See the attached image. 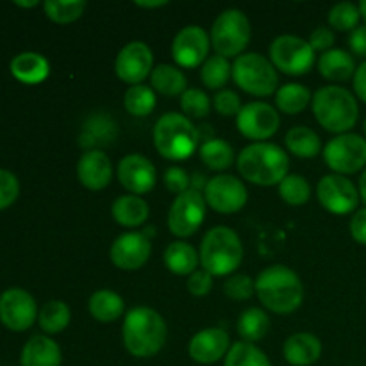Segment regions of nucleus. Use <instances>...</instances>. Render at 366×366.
<instances>
[{"label":"nucleus","mask_w":366,"mask_h":366,"mask_svg":"<svg viewBox=\"0 0 366 366\" xmlns=\"http://www.w3.org/2000/svg\"><path fill=\"white\" fill-rule=\"evenodd\" d=\"M181 109L189 120L192 118H206L211 111V100L202 89L188 88L181 95Z\"/></svg>","instance_id":"obj_42"},{"label":"nucleus","mask_w":366,"mask_h":366,"mask_svg":"<svg viewBox=\"0 0 366 366\" xmlns=\"http://www.w3.org/2000/svg\"><path fill=\"white\" fill-rule=\"evenodd\" d=\"M250 36L252 29L245 13L239 9H225L213 21L209 38L214 52L229 59L242 56L243 50L249 46Z\"/></svg>","instance_id":"obj_8"},{"label":"nucleus","mask_w":366,"mask_h":366,"mask_svg":"<svg viewBox=\"0 0 366 366\" xmlns=\"http://www.w3.org/2000/svg\"><path fill=\"white\" fill-rule=\"evenodd\" d=\"M206 199L199 189L189 188L188 192L175 197L168 211V229L177 238H188L200 229L206 218Z\"/></svg>","instance_id":"obj_11"},{"label":"nucleus","mask_w":366,"mask_h":366,"mask_svg":"<svg viewBox=\"0 0 366 366\" xmlns=\"http://www.w3.org/2000/svg\"><path fill=\"white\" fill-rule=\"evenodd\" d=\"M317 197L322 207L332 214H350L360 204V189L345 175L329 174L320 179L317 186Z\"/></svg>","instance_id":"obj_13"},{"label":"nucleus","mask_w":366,"mask_h":366,"mask_svg":"<svg viewBox=\"0 0 366 366\" xmlns=\"http://www.w3.org/2000/svg\"><path fill=\"white\" fill-rule=\"evenodd\" d=\"M164 186L170 193H175V195H181V193L188 192L192 188V177L188 175V172L182 170L179 167H172L164 172Z\"/></svg>","instance_id":"obj_46"},{"label":"nucleus","mask_w":366,"mask_h":366,"mask_svg":"<svg viewBox=\"0 0 366 366\" xmlns=\"http://www.w3.org/2000/svg\"><path fill=\"white\" fill-rule=\"evenodd\" d=\"M117 124L106 114H93L82 127L81 147L95 150L97 145H109L117 138Z\"/></svg>","instance_id":"obj_29"},{"label":"nucleus","mask_w":366,"mask_h":366,"mask_svg":"<svg viewBox=\"0 0 366 366\" xmlns=\"http://www.w3.org/2000/svg\"><path fill=\"white\" fill-rule=\"evenodd\" d=\"M329 25L336 31L352 32L354 29L360 27L361 13L360 6L352 2H340L331 7L329 11Z\"/></svg>","instance_id":"obj_41"},{"label":"nucleus","mask_w":366,"mask_h":366,"mask_svg":"<svg viewBox=\"0 0 366 366\" xmlns=\"http://www.w3.org/2000/svg\"><path fill=\"white\" fill-rule=\"evenodd\" d=\"M360 13H361V18L366 21V0H361L360 2Z\"/></svg>","instance_id":"obj_55"},{"label":"nucleus","mask_w":366,"mask_h":366,"mask_svg":"<svg viewBox=\"0 0 366 366\" xmlns=\"http://www.w3.org/2000/svg\"><path fill=\"white\" fill-rule=\"evenodd\" d=\"M79 182L89 192H100L107 188L113 179V164L104 150H88L77 163Z\"/></svg>","instance_id":"obj_21"},{"label":"nucleus","mask_w":366,"mask_h":366,"mask_svg":"<svg viewBox=\"0 0 366 366\" xmlns=\"http://www.w3.org/2000/svg\"><path fill=\"white\" fill-rule=\"evenodd\" d=\"M213 106L217 109L218 114L222 117H238V113L242 111V99L236 92L232 89H220V92L214 95Z\"/></svg>","instance_id":"obj_45"},{"label":"nucleus","mask_w":366,"mask_h":366,"mask_svg":"<svg viewBox=\"0 0 366 366\" xmlns=\"http://www.w3.org/2000/svg\"><path fill=\"white\" fill-rule=\"evenodd\" d=\"M118 181L131 195H145L156 186V167L142 154H129L118 163Z\"/></svg>","instance_id":"obj_19"},{"label":"nucleus","mask_w":366,"mask_h":366,"mask_svg":"<svg viewBox=\"0 0 366 366\" xmlns=\"http://www.w3.org/2000/svg\"><path fill=\"white\" fill-rule=\"evenodd\" d=\"M154 70L152 50L143 41H131L118 52L114 71L125 84H142Z\"/></svg>","instance_id":"obj_16"},{"label":"nucleus","mask_w":366,"mask_h":366,"mask_svg":"<svg viewBox=\"0 0 366 366\" xmlns=\"http://www.w3.org/2000/svg\"><path fill=\"white\" fill-rule=\"evenodd\" d=\"M200 159L206 164L209 170L214 172H224L227 170L229 167H232L236 156L232 147L229 145L225 139L220 138H209L200 145L199 149Z\"/></svg>","instance_id":"obj_32"},{"label":"nucleus","mask_w":366,"mask_h":366,"mask_svg":"<svg viewBox=\"0 0 366 366\" xmlns=\"http://www.w3.org/2000/svg\"><path fill=\"white\" fill-rule=\"evenodd\" d=\"M71 320V311L63 300H49L43 304L38 315V324L46 335H59L68 327Z\"/></svg>","instance_id":"obj_34"},{"label":"nucleus","mask_w":366,"mask_h":366,"mask_svg":"<svg viewBox=\"0 0 366 366\" xmlns=\"http://www.w3.org/2000/svg\"><path fill=\"white\" fill-rule=\"evenodd\" d=\"M324 159L338 175H352L366 167V139L363 136L345 132L325 145Z\"/></svg>","instance_id":"obj_10"},{"label":"nucleus","mask_w":366,"mask_h":366,"mask_svg":"<svg viewBox=\"0 0 366 366\" xmlns=\"http://www.w3.org/2000/svg\"><path fill=\"white\" fill-rule=\"evenodd\" d=\"M204 199L213 211L220 214H234L245 207L249 192L238 177L229 174L214 175L206 182Z\"/></svg>","instance_id":"obj_12"},{"label":"nucleus","mask_w":366,"mask_h":366,"mask_svg":"<svg viewBox=\"0 0 366 366\" xmlns=\"http://www.w3.org/2000/svg\"><path fill=\"white\" fill-rule=\"evenodd\" d=\"M209 46L211 38L200 25H186L174 38L172 57L179 66L197 68L206 63Z\"/></svg>","instance_id":"obj_17"},{"label":"nucleus","mask_w":366,"mask_h":366,"mask_svg":"<svg viewBox=\"0 0 366 366\" xmlns=\"http://www.w3.org/2000/svg\"><path fill=\"white\" fill-rule=\"evenodd\" d=\"M349 46L352 56L366 57V25H360V27L350 32Z\"/></svg>","instance_id":"obj_50"},{"label":"nucleus","mask_w":366,"mask_h":366,"mask_svg":"<svg viewBox=\"0 0 366 366\" xmlns=\"http://www.w3.org/2000/svg\"><path fill=\"white\" fill-rule=\"evenodd\" d=\"M285 143L286 149L300 159H311V157L318 156V152L322 150V142L318 134L306 125H297V127L290 129L286 132Z\"/></svg>","instance_id":"obj_31"},{"label":"nucleus","mask_w":366,"mask_h":366,"mask_svg":"<svg viewBox=\"0 0 366 366\" xmlns=\"http://www.w3.org/2000/svg\"><path fill=\"white\" fill-rule=\"evenodd\" d=\"M88 310L95 320L109 324V322L118 320L124 315L125 304L118 293L111 292V290H99L89 297Z\"/></svg>","instance_id":"obj_28"},{"label":"nucleus","mask_w":366,"mask_h":366,"mask_svg":"<svg viewBox=\"0 0 366 366\" xmlns=\"http://www.w3.org/2000/svg\"><path fill=\"white\" fill-rule=\"evenodd\" d=\"M39 311L34 297L21 288H9L0 295V322L13 332L32 327Z\"/></svg>","instance_id":"obj_14"},{"label":"nucleus","mask_w":366,"mask_h":366,"mask_svg":"<svg viewBox=\"0 0 366 366\" xmlns=\"http://www.w3.org/2000/svg\"><path fill=\"white\" fill-rule=\"evenodd\" d=\"M9 70L13 77L24 84H39L49 77L50 64L41 54L21 52L11 59Z\"/></svg>","instance_id":"obj_24"},{"label":"nucleus","mask_w":366,"mask_h":366,"mask_svg":"<svg viewBox=\"0 0 366 366\" xmlns=\"http://www.w3.org/2000/svg\"><path fill=\"white\" fill-rule=\"evenodd\" d=\"M156 92L145 84L131 86L124 95V106L132 117H149L156 109Z\"/></svg>","instance_id":"obj_36"},{"label":"nucleus","mask_w":366,"mask_h":366,"mask_svg":"<svg viewBox=\"0 0 366 366\" xmlns=\"http://www.w3.org/2000/svg\"><path fill=\"white\" fill-rule=\"evenodd\" d=\"M279 195L290 206H304L311 199V186L302 175H286L279 184Z\"/></svg>","instance_id":"obj_40"},{"label":"nucleus","mask_w":366,"mask_h":366,"mask_svg":"<svg viewBox=\"0 0 366 366\" xmlns=\"http://www.w3.org/2000/svg\"><path fill=\"white\" fill-rule=\"evenodd\" d=\"M45 14L56 24H71L79 20L86 9V2L82 0H46L43 2Z\"/></svg>","instance_id":"obj_39"},{"label":"nucleus","mask_w":366,"mask_h":366,"mask_svg":"<svg viewBox=\"0 0 366 366\" xmlns=\"http://www.w3.org/2000/svg\"><path fill=\"white\" fill-rule=\"evenodd\" d=\"M152 254V243L145 232H125L111 245V263L125 272L142 268Z\"/></svg>","instance_id":"obj_18"},{"label":"nucleus","mask_w":366,"mask_h":366,"mask_svg":"<svg viewBox=\"0 0 366 366\" xmlns=\"http://www.w3.org/2000/svg\"><path fill=\"white\" fill-rule=\"evenodd\" d=\"M154 145L157 152L170 161H184L199 147L200 132L188 117L167 113L154 125Z\"/></svg>","instance_id":"obj_6"},{"label":"nucleus","mask_w":366,"mask_h":366,"mask_svg":"<svg viewBox=\"0 0 366 366\" xmlns=\"http://www.w3.org/2000/svg\"><path fill=\"white\" fill-rule=\"evenodd\" d=\"M63 354L52 338L36 335L27 340L20 354V366H61Z\"/></svg>","instance_id":"obj_22"},{"label":"nucleus","mask_w":366,"mask_h":366,"mask_svg":"<svg viewBox=\"0 0 366 366\" xmlns=\"http://www.w3.org/2000/svg\"><path fill=\"white\" fill-rule=\"evenodd\" d=\"M243 261V245L239 236L225 225L209 229L200 243V263L213 277L234 274Z\"/></svg>","instance_id":"obj_5"},{"label":"nucleus","mask_w":366,"mask_h":366,"mask_svg":"<svg viewBox=\"0 0 366 366\" xmlns=\"http://www.w3.org/2000/svg\"><path fill=\"white\" fill-rule=\"evenodd\" d=\"M360 197H361V200H363V202L366 204V170L363 172V174H361V177H360Z\"/></svg>","instance_id":"obj_53"},{"label":"nucleus","mask_w":366,"mask_h":366,"mask_svg":"<svg viewBox=\"0 0 366 366\" xmlns=\"http://www.w3.org/2000/svg\"><path fill=\"white\" fill-rule=\"evenodd\" d=\"M354 81V92H356L357 99L363 100L366 104V61L356 68V74L352 77Z\"/></svg>","instance_id":"obj_51"},{"label":"nucleus","mask_w":366,"mask_h":366,"mask_svg":"<svg viewBox=\"0 0 366 366\" xmlns=\"http://www.w3.org/2000/svg\"><path fill=\"white\" fill-rule=\"evenodd\" d=\"M164 267L174 275H192L199 267L200 254L189 243L174 242L163 254Z\"/></svg>","instance_id":"obj_27"},{"label":"nucleus","mask_w":366,"mask_h":366,"mask_svg":"<svg viewBox=\"0 0 366 366\" xmlns=\"http://www.w3.org/2000/svg\"><path fill=\"white\" fill-rule=\"evenodd\" d=\"M281 125L279 113L267 102H249L236 117L239 134L252 142H264L277 132Z\"/></svg>","instance_id":"obj_15"},{"label":"nucleus","mask_w":366,"mask_h":366,"mask_svg":"<svg viewBox=\"0 0 366 366\" xmlns=\"http://www.w3.org/2000/svg\"><path fill=\"white\" fill-rule=\"evenodd\" d=\"M149 204L138 195H122L111 206V214L124 227H139L149 218Z\"/></svg>","instance_id":"obj_26"},{"label":"nucleus","mask_w":366,"mask_h":366,"mask_svg":"<svg viewBox=\"0 0 366 366\" xmlns=\"http://www.w3.org/2000/svg\"><path fill=\"white\" fill-rule=\"evenodd\" d=\"M365 134H366V120H365Z\"/></svg>","instance_id":"obj_56"},{"label":"nucleus","mask_w":366,"mask_h":366,"mask_svg":"<svg viewBox=\"0 0 366 366\" xmlns=\"http://www.w3.org/2000/svg\"><path fill=\"white\" fill-rule=\"evenodd\" d=\"M229 349H231V338L220 327L202 329L189 340L188 345L189 357L200 365H213L225 360Z\"/></svg>","instance_id":"obj_20"},{"label":"nucleus","mask_w":366,"mask_h":366,"mask_svg":"<svg viewBox=\"0 0 366 366\" xmlns=\"http://www.w3.org/2000/svg\"><path fill=\"white\" fill-rule=\"evenodd\" d=\"M285 360L292 366H311L322 356V342L311 332H297L282 347Z\"/></svg>","instance_id":"obj_23"},{"label":"nucleus","mask_w":366,"mask_h":366,"mask_svg":"<svg viewBox=\"0 0 366 366\" xmlns=\"http://www.w3.org/2000/svg\"><path fill=\"white\" fill-rule=\"evenodd\" d=\"M307 41H310V45L313 46L315 52H317V50H320V52H327V50L332 49L336 38H335V32H332L331 29L318 27L311 32V36Z\"/></svg>","instance_id":"obj_48"},{"label":"nucleus","mask_w":366,"mask_h":366,"mask_svg":"<svg viewBox=\"0 0 366 366\" xmlns=\"http://www.w3.org/2000/svg\"><path fill=\"white\" fill-rule=\"evenodd\" d=\"M268 331H270V317L267 311L259 307H249L243 311L238 320V335L242 336L243 342H259L268 335Z\"/></svg>","instance_id":"obj_35"},{"label":"nucleus","mask_w":366,"mask_h":366,"mask_svg":"<svg viewBox=\"0 0 366 366\" xmlns=\"http://www.w3.org/2000/svg\"><path fill=\"white\" fill-rule=\"evenodd\" d=\"M213 288V275L209 272L197 270L188 277V292L195 297H204Z\"/></svg>","instance_id":"obj_47"},{"label":"nucleus","mask_w":366,"mask_h":366,"mask_svg":"<svg viewBox=\"0 0 366 366\" xmlns=\"http://www.w3.org/2000/svg\"><path fill=\"white\" fill-rule=\"evenodd\" d=\"M318 71L324 79L332 82L349 81L356 74V61L350 52L343 49H331L318 59Z\"/></svg>","instance_id":"obj_25"},{"label":"nucleus","mask_w":366,"mask_h":366,"mask_svg":"<svg viewBox=\"0 0 366 366\" xmlns=\"http://www.w3.org/2000/svg\"><path fill=\"white\" fill-rule=\"evenodd\" d=\"M224 293L234 302H243V300H249L256 293V282L247 274H232L225 281Z\"/></svg>","instance_id":"obj_43"},{"label":"nucleus","mask_w":366,"mask_h":366,"mask_svg":"<svg viewBox=\"0 0 366 366\" xmlns=\"http://www.w3.org/2000/svg\"><path fill=\"white\" fill-rule=\"evenodd\" d=\"M134 4L138 7H142V9H157V7L167 6L168 2H164V0H159V2H143V0H142V2H139V0H138V2H134Z\"/></svg>","instance_id":"obj_52"},{"label":"nucleus","mask_w":366,"mask_h":366,"mask_svg":"<svg viewBox=\"0 0 366 366\" xmlns=\"http://www.w3.org/2000/svg\"><path fill=\"white\" fill-rule=\"evenodd\" d=\"M236 167L245 181L256 186L281 184L288 175L290 157L275 143H252L236 157Z\"/></svg>","instance_id":"obj_3"},{"label":"nucleus","mask_w":366,"mask_h":366,"mask_svg":"<svg viewBox=\"0 0 366 366\" xmlns=\"http://www.w3.org/2000/svg\"><path fill=\"white\" fill-rule=\"evenodd\" d=\"M18 195H20V182H18L16 175L0 168V211L13 206Z\"/></svg>","instance_id":"obj_44"},{"label":"nucleus","mask_w":366,"mask_h":366,"mask_svg":"<svg viewBox=\"0 0 366 366\" xmlns=\"http://www.w3.org/2000/svg\"><path fill=\"white\" fill-rule=\"evenodd\" d=\"M270 61L286 75H306L315 64V50L299 36L282 34L270 43Z\"/></svg>","instance_id":"obj_9"},{"label":"nucleus","mask_w":366,"mask_h":366,"mask_svg":"<svg viewBox=\"0 0 366 366\" xmlns=\"http://www.w3.org/2000/svg\"><path fill=\"white\" fill-rule=\"evenodd\" d=\"M231 77V63L225 57L218 56V54L207 57L206 63L202 64V70H200V79H202L204 86L209 89H222Z\"/></svg>","instance_id":"obj_38"},{"label":"nucleus","mask_w":366,"mask_h":366,"mask_svg":"<svg viewBox=\"0 0 366 366\" xmlns=\"http://www.w3.org/2000/svg\"><path fill=\"white\" fill-rule=\"evenodd\" d=\"M313 114L318 124L329 132L345 134L360 118L357 100L342 86H324L313 95Z\"/></svg>","instance_id":"obj_4"},{"label":"nucleus","mask_w":366,"mask_h":366,"mask_svg":"<svg viewBox=\"0 0 366 366\" xmlns=\"http://www.w3.org/2000/svg\"><path fill=\"white\" fill-rule=\"evenodd\" d=\"M14 6L18 7H36L39 6L38 0H31V2H21V0H14Z\"/></svg>","instance_id":"obj_54"},{"label":"nucleus","mask_w":366,"mask_h":366,"mask_svg":"<svg viewBox=\"0 0 366 366\" xmlns=\"http://www.w3.org/2000/svg\"><path fill=\"white\" fill-rule=\"evenodd\" d=\"M224 366H272L267 354L249 342H238L231 345Z\"/></svg>","instance_id":"obj_37"},{"label":"nucleus","mask_w":366,"mask_h":366,"mask_svg":"<svg viewBox=\"0 0 366 366\" xmlns=\"http://www.w3.org/2000/svg\"><path fill=\"white\" fill-rule=\"evenodd\" d=\"M186 75L172 64H157L150 74V88L164 97H177L186 92Z\"/></svg>","instance_id":"obj_30"},{"label":"nucleus","mask_w":366,"mask_h":366,"mask_svg":"<svg viewBox=\"0 0 366 366\" xmlns=\"http://www.w3.org/2000/svg\"><path fill=\"white\" fill-rule=\"evenodd\" d=\"M232 79L243 92L254 97H270L279 86V75L272 61L257 52L236 57Z\"/></svg>","instance_id":"obj_7"},{"label":"nucleus","mask_w":366,"mask_h":366,"mask_svg":"<svg viewBox=\"0 0 366 366\" xmlns=\"http://www.w3.org/2000/svg\"><path fill=\"white\" fill-rule=\"evenodd\" d=\"M350 236L360 245H366V207H361L350 218Z\"/></svg>","instance_id":"obj_49"},{"label":"nucleus","mask_w":366,"mask_h":366,"mask_svg":"<svg viewBox=\"0 0 366 366\" xmlns=\"http://www.w3.org/2000/svg\"><path fill=\"white\" fill-rule=\"evenodd\" d=\"M311 100H313V95H311L310 88L299 84V82H288L275 93V104L286 114H299L300 111L310 106Z\"/></svg>","instance_id":"obj_33"},{"label":"nucleus","mask_w":366,"mask_h":366,"mask_svg":"<svg viewBox=\"0 0 366 366\" xmlns=\"http://www.w3.org/2000/svg\"><path fill=\"white\" fill-rule=\"evenodd\" d=\"M256 293L261 304L275 315L293 313L304 300L302 281L285 264L264 268L256 279Z\"/></svg>","instance_id":"obj_2"},{"label":"nucleus","mask_w":366,"mask_h":366,"mask_svg":"<svg viewBox=\"0 0 366 366\" xmlns=\"http://www.w3.org/2000/svg\"><path fill=\"white\" fill-rule=\"evenodd\" d=\"M122 336L131 356L149 360L159 354L167 343V322L152 307H132L124 318Z\"/></svg>","instance_id":"obj_1"}]
</instances>
